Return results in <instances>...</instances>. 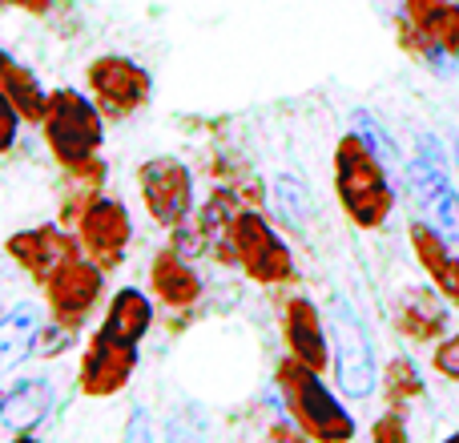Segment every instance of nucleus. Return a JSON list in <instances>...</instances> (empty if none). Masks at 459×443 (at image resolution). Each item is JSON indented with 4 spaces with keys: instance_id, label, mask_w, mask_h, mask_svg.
Returning a JSON list of instances; mask_svg holds the SVG:
<instances>
[{
    "instance_id": "obj_27",
    "label": "nucleus",
    "mask_w": 459,
    "mask_h": 443,
    "mask_svg": "<svg viewBox=\"0 0 459 443\" xmlns=\"http://www.w3.org/2000/svg\"><path fill=\"white\" fill-rule=\"evenodd\" d=\"M21 126H24L21 109H16L13 97L0 89V158H4V153L16 145V137H21Z\"/></svg>"
},
{
    "instance_id": "obj_16",
    "label": "nucleus",
    "mask_w": 459,
    "mask_h": 443,
    "mask_svg": "<svg viewBox=\"0 0 459 443\" xmlns=\"http://www.w3.org/2000/svg\"><path fill=\"white\" fill-rule=\"evenodd\" d=\"M150 291L161 307L190 310L202 299V274L194 270V258L178 254L174 246H161L150 262Z\"/></svg>"
},
{
    "instance_id": "obj_19",
    "label": "nucleus",
    "mask_w": 459,
    "mask_h": 443,
    "mask_svg": "<svg viewBox=\"0 0 459 443\" xmlns=\"http://www.w3.org/2000/svg\"><path fill=\"white\" fill-rule=\"evenodd\" d=\"M403 13L428 32L439 53L459 61V4L455 0H403Z\"/></svg>"
},
{
    "instance_id": "obj_11",
    "label": "nucleus",
    "mask_w": 459,
    "mask_h": 443,
    "mask_svg": "<svg viewBox=\"0 0 459 443\" xmlns=\"http://www.w3.org/2000/svg\"><path fill=\"white\" fill-rule=\"evenodd\" d=\"M4 254L13 258L16 270H24L37 286H45L65 262L77 258L81 242H77V234H69V230L61 226V222H45V226H29V230L8 234Z\"/></svg>"
},
{
    "instance_id": "obj_30",
    "label": "nucleus",
    "mask_w": 459,
    "mask_h": 443,
    "mask_svg": "<svg viewBox=\"0 0 459 443\" xmlns=\"http://www.w3.org/2000/svg\"><path fill=\"white\" fill-rule=\"evenodd\" d=\"M4 4L24 8V13H29V16H45L48 8H53V0H4Z\"/></svg>"
},
{
    "instance_id": "obj_1",
    "label": "nucleus",
    "mask_w": 459,
    "mask_h": 443,
    "mask_svg": "<svg viewBox=\"0 0 459 443\" xmlns=\"http://www.w3.org/2000/svg\"><path fill=\"white\" fill-rule=\"evenodd\" d=\"M334 198L355 230H383L395 210V186L367 134H342L334 145Z\"/></svg>"
},
{
    "instance_id": "obj_18",
    "label": "nucleus",
    "mask_w": 459,
    "mask_h": 443,
    "mask_svg": "<svg viewBox=\"0 0 459 443\" xmlns=\"http://www.w3.org/2000/svg\"><path fill=\"white\" fill-rule=\"evenodd\" d=\"M150 326H153V302L137 286H121L101 315V331L117 334L126 343H142L150 334Z\"/></svg>"
},
{
    "instance_id": "obj_3",
    "label": "nucleus",
    "mask_w": 459,
    "mask_h": 443,
    "mask_svg": "<svg viewBox=\"0 0 459 443\" xmlns=\"http://www.w3.org/2000/svg\"><path fill=\"white\" fill-rule=\"evenodd\" d=\"M40 134L61 169L97 158L105 145V113L81 89H48Z\"/></svg>"
},
{
    "instance_id": "obj_7",
    "label": "nucleus",
    "mask_w": 459,
    "mask_h": 443,
    "mask_svg": "<svg viewBox=\"0 0 459 443\" xmlns=\"http://www.w3.org/2000/svg\"><path fill=\"white\" fill-rule=\"evenodd\" d=\"M331 351H334V383L347 399H367L379 387V367H375V347L363 318L351 307H334L331 315Z\"/></svg>"
},
{
    "instance_id": "obj_14",
    "label": "nucleus",
    "mask_w": 459,
    "mask_h": 443,
    "mask_svg": "<svg viewBox=\"0 0 459 443\" xmlns=\"http://www.w3.org/2000/svg\"><path fill=\"white\" fill-rule=\"evenodd\" d=\"M452 323V302L436 291V286H407L395 302V331L407 343H420V347H436L447 334Z\"/></svg>"
},
{
    "instance_id": "obj_10",
    "label": "nucleus",
    "mask_w": 459,
    "mask_h": 443,
    "mask_svg": "<svg viewBox=\"0 0 459 443\" xmlns=\"http://www.w3.org/2000/svg\"><path fill=\"white\" fill-rule=\"evenodd\" d=\"M73 230H77L81 254H85L89 262H97V266L109 274V270H117L121 262H126V254H129L134 218H129V210H126V202H121V198L101 194V198H97L93 206L81 214V222Z\"/></svg>"
},
{
    "instance_id": "obj_31",
    "label": "nucleus",
    "mask_w": 459,
    "mask_h": 443,
    "mask_svg": "<svg viewBox=\"0 0 459 443\" xmlns=\"http://www.w3.org/2000/svg\"><path fill=\"white\" fill-rule=\"evenodd\" d=\"M452 153H455V166H459V142H455V150H452Z\"/></svg>"
},
{
    "instance_id": "obj_29",
    "label": "nucleus",
    "mask_w": 459,
    "mask_h": 443,
    "mask_svg": "<svg viewBox=\"0 0 459 443\" xmlns=\"http://www.w3.org/2000/svg\"><path fill=\"white\" fill-rule=\"evenodd\" d=\"M407 412H395V407H387V415H383L379 423L371 428V439L375 443H407V423H403Z\"/></svg>"
},
{
    "instance_id": "obj_28",
    "label": "nucleus",
    "mask_w": 459,
    "mask_h": 443,
    "mask_svg": "<svg viewBox=\"0 0 459 443\" xmlns=\"http://www.w3.org/2000/svg\"><path fill=\"white\" fill-rule=\"evenodd\" d=\"M73 339H77V331L73 326H61V323H53V331H40L37 334V355H45V359H53V355H65V351L73 347Z\"/></svg>"
},
{
    "instance_id": "obj_5",
    "label": "nucleus",
    "mask_w": 459,
    "mask_h": 443,
    "mask_svg": "<svg viewBox=\"0 0 459 443\" xmlns=\"http://www.w3.org/2000/svg\"><path fill=\"white\" fill-rule=\"evenodd\" d=\"M85 89L97 101V109L105 113V121H129L134 113H142L150 105L153 73L142 61H134V56L105 53L97 61H89Z\"/></svg>"
},
{
    "instance_id": "obj_4",
    "label": "nucleus",
    "mask_w": 459,
    "mask_h": 443,
    "mask_svg": "<svg viewBox=\"0 0 459 443\" xmlns=\"http://www.w3.org/2000/svg\"><path fill=\"white\" fill-rule=\"evenodd\" d=\"M230 246L238 254V270L258 286H282L294 278V254L282 242L270 218L258 206H246L230 222Z\"/></svg>"
},
{
    "instance_id": "obj_33",
    "label": "nucleus",
    "mask_w": 459,
    "mask_h": 443,
    "mask_svg": "<svg viewBox=\"0 0 459 443\" xmlns=\"http://www.w3.org/2000/svg\"><path fill=\"white\" fill-rule=\"evenodd\" d=\"M0 4H4V0H0Z\"/></svg>"
},
{
    "instance_id": "obj_15",
    "label": "nucleus",
    "mask_w": 459,
    "mask_h": 443,
    "mask_svg": "<svg viewBox=\"0 0 459 443\" xmlns=\"http://www.w3.org/2000/svg\"><path fill=\"white\" fill-rule=\"evenodd\" d=\"M407 242L415 250V262L423 266L428 282L444 294L452 307H459V254L452 250V238L439 226H431L428 218H415L407 226Z\"/></svg>"
},
{
    "instance_id": "obj_32",
    "label": "nucleus",
    "mask_w": 459,
    "mask_h": 443,
    "mask_svg": "<svg viewBox=\"0 0 459 443\" xmlns=\"http://www.w3.org/2000/svg\"><path fill=\"white\" fill-rule=\"evenodd\" d=\"M0 412H4V391H0Z\"/></svg>"
},
{
    "instance_id": "obj_6",
    "label": "nucleus",
    "mask_w": 459,
    "mask_h": 443,
    "mask_svg": "<svg viewBox=\"0 0 459 443\" xmlns=\"http://www.w3.org/2000/svg\"><path fill=\"white\" fill-rule=\"evenodd\" d=\"M137 194H142L145 214L158 222L161 230L182 226L194 218V169L182 158H150L137 166Z\"/></svg>"
},
{
    "instance_id": "obj_8",
    "label": "nucleus",
    "mask_w": 459,
    "mask_h": 443,
    "mask_svg": "<svg viewBox=\"0 0 459 443\" xmlns=\"http://www.w3.org/2000/svg\"><path fill=\"white\" fill-rule=\"evenodd\" d=\"M137 371V343H126L117 334L97 326L89 334L85 351H81V367H77V387L89 399H113L117 391L129 387Z\"/></svg>"
},
{
    "instance_id": "obj_23",
    "label": "nucleus",
    "mask_w": 459,
    "mask_h": 443,
    "mask_svg": "<svg viewBox=\"0 0 459 443\" xmlns=\"http://www.w3.org/2000/svg\"><path fill=\"white\" fill-rule=\"evenodd\" d=\"M379 387H383V395H387V407H395V412H407V407H411L415 399H423V391H428L415 359H407V355H395L383 367Z\"/></svg>"
},
{
    "instance_id": "obj_9",
    "label": "nucleus",
    "mask_w": 459,
    "mask_h": 443,
    "mask_svg": "<svg viewBox=\"0 0 459 443\" xmlns=\"http://www.w3.org/2000/svg\"><path fill=\"white\" fill-rule=\"evenodd\" d=\"M40 291H45V302H48L53 323L81 331L85 318L93 315V307L101 302V294H105V270L97 266V262H89L85 254H77V258L65 262V266L56 270Z\"/></svg>"
},
{
    "instance_id": "obj_2",
    "label": "nucleus",
    "mask_w": 459,
    "mask_h": 443,
    "mask_svg": "<svg viewBox=\"0 0 459 443\" xmlns=\"http://www.w3.org/2000/svg\"><path fill=\"white\" fill-rule=\"evenodd\" d=\"M274 387H278V395H282L290 420L307 431V439H318V443L355 439V431H359L355 420H351V412L339 404V395L323 383V371H315V367H307L302 359L286 355V359H278V367H274Z\"/></svg>"
},
{
    "instance_id": "obj_20",
    "label": "nucleus",
    "mask_w": 459,
    "mask_h": 443,
    "mask_svg": "<svg viewBox=\"0 0 459 443\" xmlns=\"http://www.w3.org/2000/svg\"><path fill=\"white\" fill-rule=\"evenodd\" d=\"M0 89L13 97V105L21 109V117H24V126H40L48 93L40 89L37 73H32L24 61H16L13 53H4V48H0Z\"/></svg>"
},
{
    "instance_id": "obj_24",
    "label": "nucleus",
    "mask_w": 459,
    "mask_h": 443,
    "mask_svg": "<svg viewBox=\"0 0 459 443\" xmlns=\"http://www.w3.org/2000/svg\"><path fill=\"white\" fill-rule=\"evenodd\" d=\"M274 206H278V214H282V222L290 230H307L310 194H307V186H302L299 178H290V174L278 178V182H274Z\"/></svg>"
},
{
    "instance_id": "obj_22",
    "label": "nucleus",
    "mask_w": 459,
    "mask_h": 443,
    "mask_svg": "<svg viewBox=\"0 0 459 443\" xmlns=\"http://www.w3.org/2000/svg\"><path fill=\"white\" fill-rule=\"evenodd\" d=\"M40 318L32 307H16L13 315H0V375L16 371L37 351Z\"/></svg>"
},
{
    "instance_id": "obj_12",
    "label": "nucleus",
    "mask_w": 459,
    "mask_h": 443,
    "mask_svg": "<svg viewBox=\"0 0 459 443\" xmlns=\"http://www.w3.org/2000/svg\"><path fill=\"white\" fill-rule=\"evenodd\" d=\"M407 186L411 198L420 206V218H428L431 226H439L447 238H459V194L444 169L439 153H420L407 166Z\"/></svg>"
},
{
    "instance_id": "obj_13",
    "label": "nucleus",
    "mask_w": 459,
    "mask_h": 443,
    "mask_svg": "<svg viewBox=\"0 0 459 443\" xmlns=\"http://www.w3.org/2000/svg\"><path fill=\"white\" fill-rule=\"evenodd\" d=\"M282 339L286 351L294 359H302L315 371H331L334 367V351H331V331L323 323V310L315 307V299L307 294H294L290 302L282 307Z\"/></svg>"
},
{
    "instance_id": "obj_26",
    "label": "nucleus",
    "mask_w": 459,
    "mask_h": 443,
    "mask_svg": "<svg viewBox=\"0 0 459 443\" xmlns=\"http://www.w3.org/2000/svg\"><path fill=\"white\" fill-rule=\"evenodd\" d=\"M431 367L444 375L447 383H459V334H444L431 351Z\"/></svg>"
},
{
    "instance_id": "obj_25",
    "label": "nucleus",
    "mask_w": 459,
    "mask_h": 443,
    "mask_svg": "<svg viewBox=\"0 0 459 443\" xmlns=\"http://www.w3.org/2000/svg\"><path fill=\"white\" fill-rule=\"evenodd\" d=\"M395 40H399V48H403L407 56H415V61H423V65H436L439 56H444L436 45H431L428 32H423L407 13H399V16H395Z\"/></svg>"
},
{
    "instance_id": "obj_21",
    "label": "nucleus",
    "mask_w": 459,
    "mask_h": 443,
    "mask_svg": "<svg viewBox=\"0 0 459 443\" xmlns=\"http://www.w3.org/2000/svg\"><path fill=\"white\" fill-rule=\"evenodd\" d=\"M48 412H53V387H48L45 379H24L21 387L4 395L0 423H4L13 436H29Z\"/></svg>"
},
{
    "instance_id": "obj_17",
    "label": "nucleus",
    "mask_w": 459,
    "mask_h": 443,
    "mask_svg": "<svg viewBox=\"0 0 459 443\" xmlns=\"http://www.w3.org/2000/svg\"><path fill=\"white\" fill-rule=\"evenodd\" d=\"M105 194V161L101 153L81 166L61 169V206H56V222L61 226H77L81 214Z\"/></svg>"
}]
</instances>
